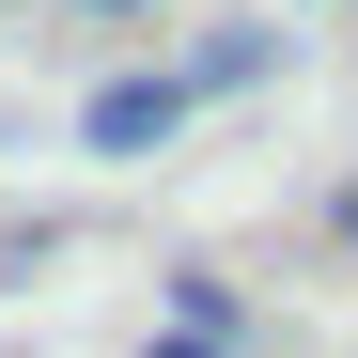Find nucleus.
I'll list each match as a JSON object with an SVG mask.
<instances>
[{
  "label": "nucleus",
  "mask_w": 358,
  "mask_h": 358,
  "mask_svg": "<svg viewBox=\"0 0 358 358\" xmlns=\"http://www.w3.org/2000/svg\"><path fill=\"white\" fill-rule=\"evenodd\" d=\"M94 16H141V0H94Z\"/></svg>",
  "instance_id": "nucleus-5"
},
{
  "label": "nucleus",
  "mask_w": 358,
  "mask_h": 358,
  "mask_svg": "<svg viewBox=\"0 0 358 358\" xmlns=\"http://www.w3.org/2000/svg\"><path fill=\"white\" fill-rule=\"evenodd\" d=\"M171 327H203V343H234V280H203V265H187V280H171Z\"/></svg>",
  "instance_id": "nucleus-3"
},
{
  "label": "nucleus",
  "mask_w": 358,
  "mask_h": 358,
  "mask_svg": "<svg viewBox=\"0 0 358 358\" xmlns=\"http://www.w3.org/2000/svg\"><path fill=\"white\" fill-rule=\"evenodd\" d=\"M187 109H203V94H187V63H156V78H109V94L78 109V156H156Z\"/></svg>",
  "instance_id": "nucleus-1"
},
{
  "label": "nucleus",
  "mask_w": 358,
  "mask_h": 358,
  "mask_svg": "<svg viewBox=\"0 0 358 358\" xmlns=\"http://www.w3.org/2000/svg\"><path fill=\"white\" fill-rule=\"evenodd\" d=\"M265 63H280V31H218V47H203V63H187V94H250Z\"/></svg>",
  "instance_id": "nucleus-2"
},
{
  "label": "nucleus",
  "mask_w": 358,
  "mask_h": 358,
  "mask_svg": "<svg viewBox=\"0 0 358 358\" xmlns=\"http://www.w3.org/2000/svg\"><path fill=\"white\" fill-rule=\"evenodd\" d=\"M141 358H234V343H203V327H171V343H141Z\"/></svg>",
  "instance_id": "nucleus-4"
}]
</instances>
